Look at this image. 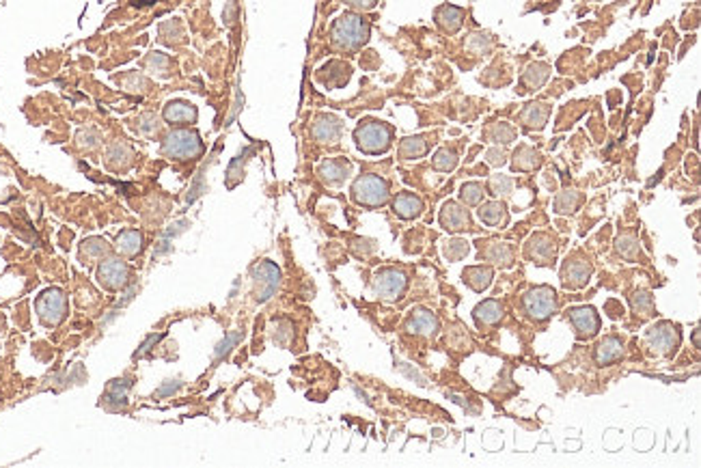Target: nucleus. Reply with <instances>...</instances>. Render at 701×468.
Returning a JSON list of instances; mask_svg holds the SVG:
<instances>
[{"label":"nucleus","mask_w":701,"mask_h":468,"mask_svg":"<svg viewBox=\"0 0 701 468\" xmlns=\"http://www.w3.org/2000/svg\"><path fill=\"white\" fill-rule=\"evenodd\" d=\"M331 37H333L335 48L358 50L360 46L367 44V39H369V24L356 13H343L333 24Z\"/></svg>","instance_id":"1"},{"label":"nucleus","mask_w":701,"mask_h":468,"mask_svg":"<svg viewBox=\"0 0 701 468\" xmlns=\"http://www.w3.org/2000/svg\"><path fill=\"white\" fill-rule=\"evenodd\" d=\"M354 143L363 153L380 156L391 149L393 130L382 121H363L354 130Z\"/></svg>","instance_id":"2"},{"label":"nucleus","mask_w":701,"mask_h":468,"mask_svg":"<svg viewBox=\"0 0 701 468\" xmlns=\"http://www.w3.org/2000/svg\"><path fill=\"white\" fill-rule=\"evenodd\" d=\"M160 149L171 160L190 162V160H196L199 156H203V141L196 130L179 127V130H173L171 134H167Z\"/></svg>","instance_id":"3"},{"label":"nucleus","mask_w":701,"mask_h":468,"mask_svg":"<svg viewBox=\"0 0 701 468\" xmlns=\"http://www.w3.org/2000/svg\"><path fill=\"white\" fill-rule=\"evenodd\" d=\"M391 199V186L378 175H360L352 184V201L363 207H382Z\"/></svg>","instance_id":"4"},{"label":"nucleus","mask_w":701,"mask_h":468,"mask_svg":"<svg viewBox=\"0 0 701 468\" xmlns=\"http://www.w3.org/2000/svg\"><path fill=\"white\" fill-rule=\"evenodd\" d=\"M522 307H524V311L531 320L544 322L557 311V293L548 285L531 287L522 298Z\"/></svg>","instance_id":"5"},{"label":"nucleus","mask_w":701,"mask_h":468,"mask_svg":"<svg viewBox=\"0 0 701 468\" xmlns=\"http://www.w3.org/2000/svg\"><path fill=\"white\" fill-rule=\"evenodd\" d=\"M35 309H37V315H39L41 324L59 326L67 317V298L61 289L50 287L46 291H41V296L37 298V303H35Z\"/></svg>","instance_id":"6"},{"label":"nucleus","mask_w":701,"mask_h":468,"mask_svg":"<svg viewBox=\"0 0 701 468\" xmlns=\"http://www.w3.org/2000/svg\"><path fill=\"white\" fill-rule=\"evenodd\" d=\"M647 346L658 356H671L680 346V326L671 322H658L647 330Z\"/></svg>","instance_id":"7"},{"label":"nucleus","mask_w":701,"mask_h":468,"mask_svg":"<svg viewBox=\"0 0 701 468\" xmlns=\"http://www.w3.org/2000/svg\"><path fill=\"white\" fill-rule=\"evenodd\" d=\"M278 285H281V270L272 262H259L253 268V289L257 303L270 300Z\"/></svg>","instance_id":"8"},{"label":"nucleus","mask_w":701,"mask_h":468,"mask_svg":"<svg viewBox=\"0 0 701 468\" xmlns=\"http://www.w3.org/2000/svg\"><path fill=\"white\" fill-rule=\"evenodd\" d=\"M406 287H408V279L397 268H384L374 279V291L380 298H384V300H397V298L403 296Z\"/></svg>","instance_id":"9"},{"label":"nucleus","mask_w":701,"mask_h":468,"mask_svg":"<svg viewBox=\"0 0 701 468\" xmlns=\"http://www.w3.org/2000/svg\"><path fill=\"white\" fill-rule=\"evenodd\" d=\"M98 279L100 283L106 287V289H121V287H126L128 281H130V268L126 262H121V259H114V257H108L100 264L98 268Z\"/></svg>","instance_id":"10"},{"label":"nucleus","mask_w":701,"mask_h":468,"mask_svg":"<svg viewBox=\"0 0 701 468\" xmlns=\"http://www.w3.org/2000/svg\"><path fill=\"white\" fill-rule=\"evenodd\" d=\"M594 274V266L583 259V257H574L567 259L561 268V283L565 289H581L589 283Z\"/></svg>","instance_id":"11"},{"label":"nucleus","mask_w":701,"mask_h":468,"mask_svg":"<svg viewBox=\"0 0 701 468\" xmlns=\"http://www.w3.org/2000/svg\"><path fill=\"white\" fill-rule=\"evenodd\" d=\"M567 320L579 339H591L600 330V317L594 307H574L567 311Z\"/></svg>","instance_id":"12"},{"label":"nucleus","mask_w":701,"mask_h":468,"mask_svg":"<svg viewBox=\"0 0 701 468\" xmlns=\"http://www.w3.org/2000/svg\"><path fill=\"white\" fill-rule=\"evenodd\" d=\"M526 257L533 264H550L557 257V242L548 233H535L526 242Z\"/></svg>","instance_id":"13"},{"label":"nucleus","mask_w":701,"mask_h":468,"mask_svg":"<svg viewBox=\"0 0 701 468\" xmlns=\"http://www.w3.org/2000/svg\"><path fill=\"white\" fill-rule=\"evenodd\" d=\"M440 225L449 233H460V231H464V229L471 227V216H469V211L462 205L449 201L440 209Z\"/></svg>","instance_id":"14"},{"label":"nucleus","mask_w":701,"mask_h":468,"mask_svg":"<svg viewBox=\"0 0 701 468\" xmlns=\"http://www.w3.org/2000/svg\"><path fill=\"white\" fill-rule=\"evenodd\" d=\"M162 117L169 125H192V123H196L199 112H196L194 104L184 102V100H175V102H169L167 106H164Z\"/></svg>","instance_id":"15"},{"label":"nucleus","mask_w":701,"mask_h":468,"mask_svg":"<svg viewBox=\"0 0 701 468\" xmlns=\"http://www.w3.org/2000/svg\"><path fill=\"white\" fill-rule=\"evenodd\" d=\"M350 171H352V166H350L348 160H343V158H331V160H324L319 164L317 175L326 184L339 186V184H343L350 177Z\"/></svg>","instance_id":"16"},{"label":"nucleus","mask_w":701,"mask_h":468,"mask_svg":"<svg viewBox=\"0 0 701 468\" xmlns=\"http://www.w3.org/2000/svg\"><path fill=\"white\" fill-rule=\"evenodd\" d=\"M438 328H440L438 317L432 311H425V309L412 311L408 322H406V330L412 332V334H419V337H434L438 332Z\"/></svg>","instance_id":"17"},{"label":"nucleus","mask_w":701,"mask_h":468,"mask_svg":"<svg viewBox=\"0 0 701 468\" xmlns=\"http://www.w3.org/2000/svg\"><path fill=\"white\" fill-rule=\"evenodd\" d=\"M341 130H343V123L335 115H319L313 121L311 134L319 143H335L341 136Z\"/></svg>","instance_id":"18"},{"label":"nucleus","mask_w":701,"mask_h":468,"mask_svg":"<svg viewBox=\"0 0 701 468\" xmlns=\"http://www.w3.org/2000/svg\"><path fill=\"white\" fill-rule=\"evenodd\" d=\"M479 221L488 227H503L509 221V211L507 205L501 201H488L479 207Z\"/></svg>","instance_id":"19"},{"label":"nucleus","mask_w":701,"mask_h":468,"mask_svg":"<svg viewBox=\"0 0 701 468\" xmlns=\"http://www.w3.org/2000/svg\"><path fill=\"white\" fill-rule=\"evenodd\" d=\"M393 211L399 218H406V221L419 218L423 214V201L412 192H401L393 201Z\"/></svg>","instance_id":"20"},{"label":"nucleus","mask_w":701,"mask_h":468,"mask_svg":"<svg viewBox=\"0 0 701 468\" xmlns=\"http://www.w3.org/2000/svg\"><path fill=\"white\" fill-rule=\"evenodd\" d=\"M622 352H624L622 339H617V337L608 334V337H604L602 341L596 346V354H594V358H596V363H598L600 367H604V365H608V363H615L617 358L622 356Z\"/></svg>","instance_id":"21"},{"label":"nucleus","mask_w":701,"mask_h":468,"mask_svg":"<svg viewBox=\"0 0 701 468\" xmlns=\"http://www.w3.org/2000/svg\"><path fill=\"white\" fill-rule=\"evenodd\" d=\"M117 250L123 257H136L143 250V233L139 229H123L117 238Z\"/></svg>","instance_id":"22"},{"label":"nucleus","mask_w":701,"mask_h":468,"mask_svg":"<svg viewBox=\"0 0 701 468\" xmlns=\"http://www.w3.org/2000/svg\"><path fill=\"white\" fill-rule=\"evenodd\" d=\"M548 115H550L548 104H529L520 112V121L524 127H529V130H542L548 121Z\"/></svg>","instance_id":"23"},{"label":"nucleus","mask_w":701,"mask_h":468,"mask_svg":"<svg viewBox=\"0 0 701 468\" xmlns=\"http://www.w3.org/2000/svg\"><path fill=\"white\" fill-rule=\"evenodd\" d=\"M483 257L490 259L494 266H501V268H512L514 266V250L505 242H490L488 248L483 250Z\"/></svg>","instance_id":"24"},{"label":"nucleus","mask_w":701,"mask_h":468,"mask_svg":"<svg viewBox=\"0 0 701 468\" xmlns=\"http://www.w3.org/2000/svg\"><path fill=\"white\" fill-rule=\"evenodd\" d=\"M473 315H475V320H477L479 326H492V324L501 322V317H503V307H501V303H497V300H483L481 305L475 307Z\"/></svg>","instance_id":"25"},{"label":"nucleus","mask_w":701,"mask_h":468,"mask_svg":"<svg viewBox=\"0 0 701 468\" xmlns=\"http://www.w3.org/2000/svg\"><path fill=\"white\" fill-rule=\"evenodd\" d=\"M464 283L475 289V291H483L490 287L492 283V270L488 266H473V268H466L464 270Z\"/></svg>","instance_id":"26"},{"label":"nucleus","mask_w":701,"mask_h":468,"mask_svg":"<svg viewBox=\"0 0 701 468\" xmlns=\"http://www.w3.org/2000/svg\"><path fill=\"white\" fill-rule=\"evenodd\" d=\"M428 149H430V143L425 136H408L399 145V153L403 160H419L428 153Z\"/></svg>","instance_id":"27"},{"label":"nucleus","mask_w":701,"mask_h":468,"mask_svg":"<svg viewBox=\"0 0 701 468\" xmlns=\"http://www.w3.org/2000/svg\"><path fill=\"white\" fill-rule=\"evenodd\" d=\"M542 164V156L522 145L516 153H514V171H533V168H538Z\"/></svg>","instance_id":"28"},{"label":"nucleus","mask_w":701,"mask_h":468,"mask_svg":"<svg viewBox=\"0 0 701 468\" xmlns=\"http://www.w3.org/2000/svg\"><path fill=\"white\" fill-rule=\"evenodd\" d=\"M630 305L639 320H649L654 315V298L645 289H639L630 296Z\"/></svg>","instance_id":"29"},{"label":"nucleus","mask_w":701,"mask_h":468,"mask_svg":"<svg viewBox=\"0 0 701 468\" xmlns=\"http://www.w3.org/2000/svg\"><path fill=\"white\" fill-rule=\"evenodd\" d=\"M80 252L85 255L87 259H106L108 257V252H110V244L102 238H91V240H85L80 246Z\"/></svg>","instance_id":"30"},{"label":"nucleus","mask_w":701,"mask_h":468,"mask_svg":"<svg viewBox=\"0 0 701 468\" xmlns=\"http://www.w3.org/2000/svg\"><path fill=\"white\" fill-rule=\"evenodd\" d=\"M436 20H438V24H440L447 33H456V30L462 26L464 13H462L458 7H442V9H438Z\"/></svg>","instance_id":"31"},{"label":"nucleus","mask_w":701,"mask_h":468,"mask_svg":"<svg viewBox=\"0 0 701 468\" xmlns=\"http://www.w3.org/2000/svg\"><path fill=\"white\" fill-rule=\"evenodd\" d=\"M548 76H550V67H548V65H544V63H533V65H529V69L524 71L522 82L526 84V87H531V89H538V87H542V84L548 80Z\"/></svg>","instance_id":"32"},{"label":"nucleus","mask_w":701,"mask_h":468,"mask_svg":"<svg viewBox=\"0 0 701 468\" xmlns=\"http://www.w3.org/2000/svg\"><path fill=\"white\" fill-rule=\"evenodd\" d=\"M106 162L110 168H126L132 162V151L130 147H126L123 143H114L110 145L108 153H106Z\"/></svg>","instance_id":"33"},{"label":"nucleus","mask_w":701,"mask_h":468,"mask_svg":"<svg viewBox=\"0 0 701 468\" xmlns=\"http://www.w3.org/2000/svg\"><path fill=\"white\" fill-rule=\"evenodd\" d=\"M581 201H583V197L576 190H565L557 197L555 211H559V214H572V211H576V207L581 205Z\"/></svg>","instance_id":"34"},{"label":"nucleus","mask_w":701,"mask_h":468,"mask_svg":"<svg viewBox=\"0 0 701 468\" xmlns=\"http://www.w3.org/2000/svg\"><path fill=\"white\" fill-rule=\"evenodd\" d=\"M132 385L128 380H112L110 385H108V391H106V402H114V408H121L123 404H126V393Z\"/></svg>","instance_id":"35"},{"label":"nucleus","mask_w":701,"mask_h":468,"mask_svg":"<svg viewBox=\"0 0 701 468\" xmlns=\"http://www.w3.org/2000/svg\"><path fill=\"white\" fill-rule=\"evenodd\" d=\"M466 255H469V242H464V240H451L444 246V257L449 262H460L466 257Z\"/></svg>","instance_id":"36"},{"label":"nucleus","mask_w":701,"mask_h":468,"mask_svg":"<svg viewBox=\"0 0 701 468\" xmlns=\"http://www.w3.org/2000/svg\"><path fill=\"white\" fill-rule=\"evenodd\" d=\"M460 199L466 203V205H477L481 199H483V186L477 184V182H469L462 186L460 190Z\"/></svg>","instance_id":"37"},{"label":"nucleus","mask_w":701,"mask_h":468,"mask_svg":"<svg viewBox=\"0 0 701 468\" xmlns=\"http://www.w3.org/2000/svg\"><path fill=\"white\" fill-rule=\"evenodd\" d=\"M456 164H458V156L449 149H440L434 156V168H438V171H453Z\"/></svg>","instance_id":"38"},{"label":"nucleus","mask_w":701,"mask_h":468,"mask_svg":"<svg viewBox=\"0 0 701 468\" xmlns=\"http://www.w3.org/2000/svg\"><path fill=\"white\" fill-rule=\"evenodd\" d=\"M490 136H492L494 143H503V145H507V143H512V141L516 139V130H514V127H512L509 123H499V125H494V127H492Z\"/></svg>","instance_id":"39"},{"label":"nucleus","mask_w":701,"mask_h":468,"mask_svg":"<svg viewBox=\"0 0 701 468\" xmlns=\"http://www.w3.org/2000/svg\"><path fill=\"white\" fill-rule=\"evenodd\" d=\"M617 250H620L626 259H637L639 257V244L632 235L620 238V242H617Z\"/></svg>","instance_id":"40"},{"label":"nucleus","mask_w":701,"mask_h":468,"mask_svg":"<svg viewBox=\"0 0 701 468\" xmlns=\"http://www.w3.org/2000/svg\"><path fill=\"white\" fill-rule=\"evenodd\" d=\"M490 190H492V194L507 197V194H512V180L505 175H494L490 182Z\"/></svg>","instance_id":"41"},{"label":"nucleus","mask_w":701,"mask_h":468,"mask_svg":"<svg viewBox=\"0 0 701 468\" xmlns=\"http://www.w3.org/2000/svg\"><path fill=\"white\" fill-rule=\"evenodd\" d=\"M240 339H242V332H231V334H227V337L223 339V341L218 344V348H216V358L227 356V354L233 350V346L240 341Z\"/></svg>","instance_id":"42"},{"label":"nucleus","mask_w":701,"mask_h":468,"mask_svg":"<svg viewBox=\"0 0 701 468\" xmlns=\"http://www.w3.org/2000/svg\"><path fill=\"white\" fill-rule=\"evenodd\" d=\"M145 63H147V67H149V69H153L155 74H164V71L169 69V65H171V61H169L167 57H164V54H158V52H155V54H151V57H149Z\"/></svg>","instance_id":"43"},{"label":"nucleus","mask_w":701,"mask_h":468,"mask_svg":"<svg viewBox=\"0 0 701 468\" xmlns=\"http://www.w3.org/2000/svg\"><path fill=\"white\" fill-rule=\"evenodd\" d=\"M184 382L182 380H171V382H164V385L155 391V397H171L173 393H177L182 389Z\"/></svg>","instance_id":"44"},{"label":"nucleus","mask_w":701,"mask_h":468,"mask_svg":"<svg viewBox=\"0 0 701 468\" xmlns=\"http://www.w3.org/2000/svg\"><path fill=\"white\" fill-rule=\"evenodd\" d=\"M162 339H164V334L162 332H155V334H151V337H147L145 339V341H143V346L134 352V358H141V356H145L158 341H162Z\"/></svg>","instance_id":"45"},{"label":"nucleus","mask_w":701,"mask_h":468,"mask_svg":"<svg viewBox=\"0 0 701 468\" xmlns=\"http://www.w3.org/2000/svg\"><path fill=\"white\" fill-rule=\"evenodd\" d=\"M488 162L492 166H501V164H505V153L501 149H490L488 151Z\"/></svg>","instance_id":"46"},{"label":"nucleus","mask_w":701,"mask_h":468,"mask_svg":"<svg viewBox=\"0 0 701 468\" xmlns=\"http://www.w3.org/2000/svg\"><path fill=\"white\" fill-rule=\"evenodd\" d=\"M346 3H348L350 7H354V9H360V11H365V9L376 7V3H378V0H346Z\"/></svg>","instance_id":"47"},{"label":"nucleus","mask_w":701,"mask_h":468,"mask_svg":"<svg viewBox=\"0 0 701 468\" xmlns=\"http://www.w3.org/2000/svg\"><path fill=\"white\" fill-rule=\"evenodd\" d=\"M186 227H188V223H186V221H184V223H175V225H173V229H171V231H167V235H164V238H171V235H175V233L184 231Z\"/></svg>","instance_id":"48"},{"label":"nucleus","mask_w":701,"mask_h":468,"mask_svg":"<svg viewBox=\"0 0 701 468\" xmlns=\"http://www.w3.org/2000/svg\"><path fill=\"white\" fill-rule=\"evenodd\" d=\"M171 248H173V246L169 244V240H162V242H160V246L155 248V255H164V252H171Z\"/></svg>","instance_id":"49"}]
</instances>
